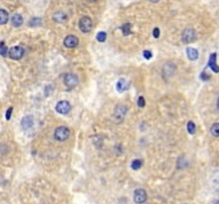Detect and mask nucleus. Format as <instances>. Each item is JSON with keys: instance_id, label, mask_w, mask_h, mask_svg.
<instances>
[{"instance_id": "f257e3e1", "label": "nucleus", "mask_w": 219, "mask_h": 204, "mask_svg": "<svg viewBox=\"0 0 219 204\" xmlns=\"http://www.w3.org/2000/svg\"><path fill=\"white\" fill-rule=\"evenodd\" d=\"M127 111H128L127 106H124V104H117L116 108H115V112H113V119L117 123H121L124 119Z\"/></svg>"}, {"instance_id": "f03ea898", "label": "nucleus", "mask_w": 219, "mask_h": 204, "mask_svg": "<svg viewBox=\"0 0 219 204\" xmlns=\"http://www.w3.org/2000/svg\"><path fill=\"white\" fill-rule=\"evenodd\" d=\"M63 83L68 89H73L78 85V77L73 73H66L63 75Z\"/></svg>"}, {"instance_id": "7ed1b4c3", "label": "nucleus", "mask_w": 219, "mask_h": 204, "mask_svg": "<svg viewBox=\"0 0 219 204\" xmlns=\"http://www.w3.org/2000/svg\"><path fill=\"white\" fill-rule=\"evenodd\" d=\"M79 29L83 33H89L93 29V21H92V18L88 17V16L82 17L79 20Z\"/></svg>"}, {"instance_id": "20e7f679", "label": "nucleus", "mask_w": 219, "mask_h": 204, "mask_svg": "<svg viewBox=\"0 0 219 204\" xmlns=\"http://www.w3.org/2000/svg\"><path fill=\"white\" fill-rule=\"evenodd\" d=\"M69 129L67 127H59L56 128L55 133H54V136L57 141H66L68 137H69Z\"/></svg>"}, {"instance_id": "39448f33", "label": "nucleus", "mask_w": 219, "mask_h": 204, "mask_svg": "<svg viewBox=\"0 0 219 204\" xmlns=\"http://www.w3.org/2000/svg\"><path fill=\"white\" fill-rule=\"evenodd\" d=\"M25 55V49L22 46H14L9 50V57L12 60H21Z\"/></svg>"}, {"instance_id": "423d86ee", "label": "nucleus", "mask_w": 219, "mask_h": 204, "mask_svg": "<svg viewBox=\"0 0 219 204\" xmlns=\"http://www.w3.org/2000/svg\"><path fill=\"white\" fill-rule=\"evenodd\" d=\"M175 69H177V67L173 62H167L162 68V75L166 79H169L170 77H173L175 74Z\"/></svg>"}, {"instance_id": "0eeeda50", "label": "nucleus", "mask_w": 219, "mask_h": 204, "mask_svg": "<svg viewBox=\"0 0 219 204\" xmlns=\"http://www.w3.org/2000/svg\"><path fill=\"white\" fill-rule=\"evenodd\" d=\"M196 39V32L192 28H186L182 34V41L185 44H190Z\"/></svg>"}, {"instance_id": "6e6552de", "label": "nucleus", "mask_w": 219, "mask_h": 204, "mask_svg": "<svg viewBox=\"0 0 219 204\" xmlns=\"http://www.w3.org/2000/svg\"><path fill=\"white\" fill-rule=\"evenodd\" d=\"M134 202L136 204H144L147 199V195H146V191L143 190V188H138L135 192H134Z\"/></svg>"}, {"instance_id": "1a4fd4ad", "label": "nucleus", "mask_w": 219, "mask_h": 204, "mask_svg": "<svg viewBox=\"0 0 219 204\" xmlns=\"http://www.w3.org/2000/svg\"><path fill=\"white\" fill-rule=\"evenodd\" d=\"M55 108H56V112L60 113V114H68V113L71 112V109H72L71 103H69L68 101L57 102V104H56Z\"/></svg>"}, {"instance_id": "9d476101", "label": "nucleus", "mask_w": 219, "mask_h": 204, "mask_svg": "<svg viewBox=\"0 0 219 204\" xmlns=\"http://www.w3.org/2000/svg\"><path fill=\"white\" fill-rule=\"evenodd\" d=\"M63 44L66 47H76L78 45V38L74 36V35H67L63 40Z\"/></svg>"}, {"instance_id": "9b49d317", "label": "nucleus", "mask_w": 219, "mask_h": 204, "mask_svg": "<svg viewBox=\"0 0 219 204\" xmlns=\"http://www.w3.org/2000/svg\"><path fill=\"white\" fill-rule=\"evenodd\" d=\"M33 123H34L33 117H32V115H26V117H23V119L21 120V127H22V129L28 130V129H31L32 127H33Z\"/></svg>"}, {"instance_id": "f8f14e48", "label": "nucleus", "mask_w": 219, "mask_h": 204, "mask_svg": "<svg viewBox=\"0 0 219 204\" xmlns=\"http://www.w3.org/2000/svg\"><path fill=\"white\" fill-rule=\"evenodd\" d=\"M117 90L118 91H121V93H123V91H127L128 89H129V86H130V83H129V80H127L124 78H121L118 81H117Z\"/></svg>"}, {"instance_id": "ddd939ff", "label": "nucleus", "mask_w": 219, "mask_h": 204, "mask_svg": "<svg viewBox=\"0 0 219 204\" xmlns=\"http://www.w3.org/2000/svg\"><path fill=\"white\" fill-rule=\"evenodd\" d=\"M53 20L55 22H57V23H65L67 21V15L65 12H62V11H57V12L54 13Z\"/></svg>"}, {"instance_id": "4468645a", "label": "nucleus", "mask_w": 219, "mask_h": 204, "mask_svg": "<svg viewBox=\"0 0 219 204\" xmlns=\"http://www.w3.org/2000/svg\"><path fill=\"white\" fill-rule=\"evenodd\" d=\"M216 59H217V55H216V54H212V55L209 56V63H208V66H209V68H211L214 73H218L219 72V66L217 65Z\"/></svg>"}, {"instance_id": "2eb2a0df", "label": "nucleus", "mask_w": 219, "mask_h": 204, "mask_svg": "<svg viewBox=\"0 0 219 204\" xmlns=\"http://www.w3.org/2000/svg\"><path fill=\"white\" fill-rule=\"evenodd\" d=\"M11 23H12L14 27H21L22 23H23V17L20 13H15L11 18Z\"/></svg>"}, {"instance_id": "dca6fc26", "label": "nucleus", "mask_w": 219, "mask_h": 204, "mask_svg": "<svg viewBox=\"0 0 219 204\" xmlns=\"http://www.w3.org/2000/svg\"><path fill=\"white\" fill-rule=\"evenodd\" d=\"M186 54H188V57L190 61H196L198 59V51L194 47H188L186 49Z\"/></svg>"}, {"instance_id": "f3484780", "label": "nucleus", "mask_w": 219, "mask_h": 204, "mask_svg": "<svg viewBox=\"0 0 219 204\" xmlns=\"http://www.w3.org/2000/svg\"><path fill=\"white\" fill-rule=\"evenodd\" d=\"M9 21V13L6 10L0 9V25H5Z\"/></svg>"}, {"instance_id": "a211bd4d", "label": "nucleus", "mask_w": 219, "mask_h": 204, "mask_svg": "<svg viewBox=\"0 0 219 204\" xmlns=\"http://www.w3.org/2000/svg\"><path fill=\"white\" fill-rule=\"evenodd\" d=\"M143 167V161L141 159H134L131 162V168L134 170H139Z\"/></svg>"}, {"instance_id": "6ab92c4d", "label": "nucleus", "mask_w": 219, "mask_h": 204, "mask_svg": "<svg viewBox=\"0 0 219 204\" xmlns=\"http://www.w3.org/2000/svg\"><path fill=\"white\" fill-rule=\"evenodd\" d=\"M7 54H9L7 46L5 45L4 41H0V55H1V56H7Z\"/></svg>"}, {"instance_id": "aec40b11", "label": "nucleus", "mask_w": 219, "mask_h": 204, "mask_svg": "<svg viewBox=\"0 0 219 204\" xmlns=\"http://www.w3.org/2000/svg\"><path fill=\"white\" fill-rule=\"evenodd\" d=\"M130 28H131V25H130V23H124V25L121 27V29H122V32H123V35H129V34L131 33Z\"/></svg>"}, {"instance_id": "412c9836", "label": "nucleus", "mask_w": 219, "mask_h": 204, "mask_svg": "<svg viewBox=\"0 0 219 204\" xmlns=\"http://www.w3.org/2000/svg\"><path fill=\"white\" fill-rule=\"evenodd\" d=\"M211 134L216 137H219V123H216L211 128Z\"/></svg>"}, {"instance_id": "4be33fe9", "label": "nucleus", "mask_w": 219, "mask_h": 204, "mask_svg": "<svg viewBox=\"0 0 219 204\" xmlns=\"http://www.w3.org/2000/svg\"><path fill=\"white\" fill-rule=\"evenodd\" d=\"M188 131L190 135H194V134L196 133V125H195V123L189 122L188 123Z\"/></svg>"}, {"instance_id": "5701e85b", "label": "nucleus", "mask_w": 219, "mask_h": 204, "mask_svg": "<svg viewBox=\"0 0 219 204\" xmlns=\"http://www.w3.org/2000/svg\"><path fill=\"white\" fill-rule=\"evenodd\" d=\"M106 38H107V34L105 33V32H99L97 35H96V39H97L99 43H104L106 40Z\"/></svg>"}, {"instance_id": "b1692460", "label": "nucleus", "mask_w": 219, "mask_h": 204, "mask_svg": "<svg viewBox=\"0 0 219 204\" xmlns=\"http://www.w3.org/2000/svg\"><path fill=\"white\" fill-rule=\"evenodd\" d=\"M40 23H41V20H40V18H37V17L32 18L31 21H29V26H32V27H34V26H39Z\"/></svg>"}, {"instance_id": "393cba45", "label": "nucleus", "mask_w": 219, "mask_h": 204, "mask_svg": "<svg viewBox=\"0 0 219 204\" xmlns=\"http://www.w3.org/2000/svg\"><path fill=\"white\" fill-rule=\"evenodd\" d=\"M145 104H146L145 99H144L143 96H140V97H139V100H138V106H139L140 108H144V107H145Z\"/></svg>"}, {"instance_id": "a878e982", "label": "nucleus", "mask_w": 219, "mask_h": 204, "mask_svg": "<svg viewBox=\"0 0 219 204\" xmlns=\"http://www.w3.org/2000/svg\"><path fill=\"white\" fill-rule=\"evenodd\" d=\"M143 55H144V57H145L146 60H150V59L152 57V52H151L150 50H145V51L143 52Z\"/></svg>"}, {"instance_id": "bb28decb", "label": "nucleus", "mask_w": 219, "mask_h": 204, "mask_svg": "<svg viewBox=\"0 0 219 204\" xmlns=\"http://www.w3.org/2000/svg\"><path fill=\"white\" fill-rule=\"evenodd\" d=\"M11 113H12V107H10V108L7 109V112H6V114H5L6 120H10V118H11Z\"/></svg>"}, {"instance_id": "cd10ccee", "label": "nucleus", "mask_w": 219, "mask_h": 204, "mask_svg": "<svg viewBox=\"0 0 219 204\" xmlns=\"http://www.w3.org/2000/svg\"><path fill=\"white\" fill-rule=\"evenodd\" d=\"M53 91V86L51 85H48L45 86V96H49V94Z\"/></svg>"}, {"instance_id": "c85d7f7f", "label": "nucleus", "mask_w": 219, "mask_h": 204, "mask_svg": "<svg viewBox=\"0 0 219 204\" xmlns=\"http://www.w3.org/2000/svg\"><path fill=\"white\" fill-rule=\"evenodd\" d=\"M201 79H202V80H208V79H209V75H207V74L203 72V73L201 74Z\"/></svg>"}, {"instance_id": "c756f323", "label": "nucleus", "mask_w": 219, "mask_h": 204, "mask_svg": "<svg viewBox=\"0 0 219 204\" xmlns=\"http://www.w3.org/2000/svg\"><path fill=\"white\" fill-rule=\"evenodd\" d=\"M152 34H154L155 38H158V36H159V29H158V28H155L154 32H152Z\"/></svg>"}, {"instance_id": "7c9ffc66", "label": "nucleus", "mask_w": 219, "mask_h": 204, "mask_svg": "<svg viewBox=\"0 0 219 204\" xmlns=\"http://www.w3.org/2000/svg\"><path fill=\"white\" fill-rule=\"evenodd\" d=\"M150 1H151V2H158L159 0H150Z\"/></svg>"}, {"instance_id": "2f4dec72", "label": "nucleus", "mask_w": 219, "mask_h": 204, "mask_svg": "<svg viewBox=\"0 0 219 204\" xmlns=\"http://www.w3.org/2000/svg\"><path fill=\"white\" fill-rule=\"evenodd\" d=\"M88 1H90V2H95L96 0H88Z\"/></svg>"}, {"instance_id": "473e14b6", "label": "nucleus", "mask_w": 219, "mask_h": 204, "mask_svg": "<svg viewBox=\"0 0 219 204\" xmlns=\"http://www.w3.org/2000/svg\"><path fill=\"white\" fill-rule=\"evenodd\" d=\"M217 106H218V108H219V99H218V102H217Z\"/></svg>"}, {"instance_id": "72a5a7b5", "label": "nucleus", "mask_w": 219, "mask_h": 204, "mask_svg": "<svg viewBox=\"0 0 219 204\" xmlns=\"http://www.w3.org/2000/svg\"><path fill=\"white\" fill-rule=\"evenodd\" d=\"M214 204H219V201H217V202H216Z\"/></svg>"}]
</instances>
